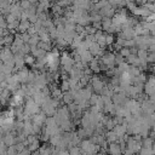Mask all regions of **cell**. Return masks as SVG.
<instances>
[{
    "label": "cell",
    "instance_id": "cell-1",
    "mask_svg": "<svg viewBox=\"0 0 155 155\" xmlns=\"http://www.w3.org/2000/svg\"><path fill=\"white\" fill-rule=\"evenodd\" d=\"M0 61L4 62V63H11V62H15V57H13V52L11 48L4 46L1 50H0Z\"/></svg>",
    "mask_w": 155,
    "mask_h": 155
},
{
    "label": "cell",
    "instance_id": "cell-2",
    "mask_svg": "<svg viewBox=\"0 0 155 155\" xmlns=\"http://www.w3.org/2000/svg\"><path fill=\"white\" fill-rule=\"evenodd\" d=\"M1 140L7 145H15L16 144V136L12 131H8V132H2L1 133Z\"/></svg>",
    "mask_w": 155,
    "mask_h": 155
},
{
    "label": "cell",
    "instance_id": "cell-3",
    "mask_svg": "<svg viewBox=\"0 0 155 155\" xmlns=\"http://www.w3.org/2000/svg\"><path fill=\"white\" fill-rule=\"evenodd\" d=\"M38 110H39L38 104H36L34 101L28 99V101H27V103H25V108H24L25 114H27V115H31V114H35Z\"/></svg>",
    "mask_w": 155,
    "mask_h": 155
},
{
    "label": "cell",
    "instance_id": "cell-4",
    "mask_svg": "<svg viewBox=\"0 0 155 155\" xmlns=\"http://www.w3.org/2000/svg\"><path fill=\"white\" fill-rule=\"evenodd\" d=\"M109 154L110 155H120L121 154V147L119 144L111 143L109 147Z\"/></svg>",
    "mask_w": 155,
    "mask_h": 155
},
{
    "label": "cell",
    "instance_id": "cell-5",
    "mask_svg": "<svg viewBox=\"0 0 155 155\" xmlns=\"http://www.w3.org/2000/svg\"><path fill=\"white\" fill-rule=\"evenodd\" d=\"M13 40H15V36L12 35V33H8L7 35L4 36V46H6V47L11 46L13 44Z\"/></svg>",
    "mask_w": 155,
    "mask_h": 155
},
{
    "label": "cell",
    "instance_id": "cell-6",
    "mask_svg": "<svg viewBox=\"0 0 155 155\" xmlns=\"http://www.w3.org/2000/svg\"><path fill=\"white\" fill-rule=\"evenodd\" d=\"M29 27H30V24H29L28 21H21L19 22V25H18V30L21 33H24L27 29H29Z\"/></svg>",
    "mask_w": 155,
    "mask_h": 155
},
{
    "label": "cell",
    "instance_id": "cell-7",
    "mask_svg": "<svg viewBox=\"0 0 155 155\" xmlns=\"http://www.w3.org/2000/svg\"><path fill=\"white\" fill-rule=\"evenodd\" d=\"M34 124L35 125H39V126H41L42 125V122L45 121V116H44V114H36L35 116H34Z\"/></svg>",
    "mask_w": 155,
    "mask_h": 155
},
{
    "label": "cell",
    "instance_id": "cell-8",
    "mask_svg": "<svg viewBox=\"0 0 155 155\" xmlns=\"http://www.w3.org/2000/svg\"><path fill=\"white\" fill-rule=\"evenodd\" d=\"M7 145L2 142V140H0V155H6L7 154Z\"/></svg>",
    "mask_w": 155,
    "mask_h": 155
},
{
    "label": "cell",
    "instance_id": "cell-9",
    "mask_svg": "<svg viewBox=\"0 0 155 155\" xmlns=\"http://www.w3.org/2000/svg\"><path fill=\"white\" fill-rule=\"evenodd\" d=\"M17 154H18V153H17L15 145H10V147L7 148V154H6V155H17Z\"/></svg>",
    "mask_w": 155,
    "mask_h": 155
},
{
    "label": "cell",
    "instance_id": "cell-10",
    "mask_svg": "<svg viewBox=\"0 0 155 155\" xmlns=\"http://www.w3.org/2000/svg\"><path fill=\"white\" fill-rule=\"evenodd\" d=\"M33 62H34V57H33V56H25V57H24V63H27V64H33Z\"/></svg>",
    "mask_w": 155,
    "mask_h": 155
},
{
    "label": "cell",
    "instance_id": "cell-11",
    "mask_svg": "<svg viewBox=\"0 0 155 155\" xmlns=\"http://www.w3.org/2000/svg\"><path fill=\"white\" fill-rule=\"evenodd\" d=\"M91 69H92V70H94V71H98V70H99L97 61H91Z\"/></svg>",
    "mask_w": 155,
    "mask_h": 155
},
{
    "label": "cell",
    "instance_id": "cell-12",
    "mask_svg": "<svg viewBox=\"0 0 155 155\" xmlns=\"http://www.w3.org/2000/svg\"><path fill=\"white\" fill-rule=\"evenodd\" d=\"M21 7H22V8L28 10V8L30 7V2H29V1H27V0H23V1L21 2Z\"/></svg>",
    "mask_w": 155,
    "mask_h": 155
},
{
    "label": "cell",
    "instance_id": "cell-13",
    "mask_svg": "<svg viewBox=\"0 0 155 155\" xmlns=\"http://www.w3.org/2000/svg\"><path fill=\"white\" fill-rule=\"evenodd\" d=\"M17 155H30V150H29V149H24V150L19 151Z\"/></svg>",
    "mask_w": 155,
    "mask_h": 155
},
{
    "label": "cell",
    "instance_id": "cell-14",
    "mask_svg": "<svg viewBox=\"0 0 155 155\" xmlns=\"http://www.w3.org/2000/svg\"><path fill=\"white\" fill-rule=\"evenodd\" d=\"M64 102L65 103H70L71 102V94H65L64 96Z\"/></svg>",
    "mask_w": 155,
    "mask_h": 155
},
{
    "label": "cell",
    "instance_id": "cell-15",
    "mask_svg": "<svg viewBox=\"0 0 155 155\" xmlns=\"http://www.w3.org/2000/svg\"><path fill=\"white\" fill-rule=\"evenodd\" d=\"M1 48H2V45H0V50H1Z\"/></svg>",
    "mask_w": 155,
    "mask_h": 155
},
{
    "label": "cell",
    "instance_id": "cell-16",
    "mask_svg": "<svg viewBox=\"0 0 155 155\" xmlns=\"http://www.w3.org/2000/svg\"><path fill=\"white\" fill-rule=\"evenodd\" d=\"M0 105H1V104H0ZM0 113H1V107H0Z\"/></svg>",
    "mask_w": 155,
    "mask_h": 155
}]
</instances>
